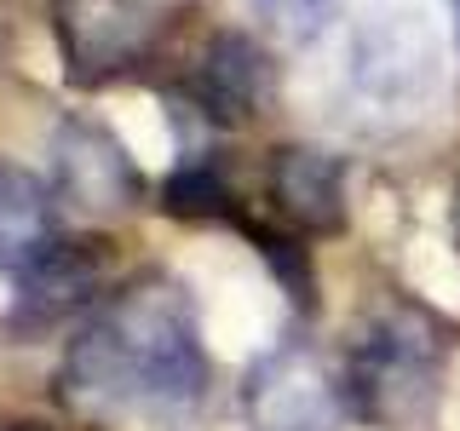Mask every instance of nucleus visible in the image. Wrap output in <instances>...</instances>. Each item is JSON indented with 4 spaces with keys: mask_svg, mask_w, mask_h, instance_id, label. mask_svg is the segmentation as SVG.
Listing matches in <instances>:
<instances>
[{
    "mask_svg": "<svg viewBox=\"0 0 460 431\" xmlns=\"http://www.w3.org/2000/svg\"><path fill=\"white\" fill-rule=\"evenodd\" d=\"M58 397L81 420H190L208 397V345L190 287L162 270L115 287L69 339Z\"/></svg>",
    "mask_w": 460,
    "mask_h": 431,
    "instance_id": "f257e3e1",
    "label": "nucleus"
},
{
    "mask_svg": "<svg viewBox=\"0 0 460 431\" xmlns=\"http://www.w3.org/2000/svg\"><path fill=\"white\" fill-rule=\"evenodd\" d=\"M351 414L374 426H414L443 391V334L420 311H380L351 334L340 356Z\"/></svg>",
    "mask_w": 460,
    "mask_h": 431,
    "instance_id": "f03ea898",
    "label": "nucleus"
},
{
    "mask_svg": "<svg viewBox=\"0 0 460 431\" xmlns=\"http://www.w3.org/2000/svg\"><path fill=\"white\" fill-rule=\"evenodd\" d=\"M438 92V40L414 12H374L345 47V104L374 127L414 121Z\"/></svg>",
    "mask_w": 460,
    "mask_h": 431,
    "instance_id": "7ed1b4c3",
    "label": "nucleus"
},
{
    "mask_svg": "<svg viewBox=\"0 0 460 431\" xmlns=\"http://www.w3.org/2000/svg\"><path fill=\"white\" fill-rule=\"evenodd\" d=\"M52 40L75 86H110L144 69L162 18L150 0H52Z\"/></svg>",
    "mask_w": 460,
    "mask_h": 431,
    "instance_id": "20e7f679",
    "label": "nucleus"
},
{
    "mask_svg": "<svg viewBox=\"0 0 460 431\" xmlns=\"http://www.w3.org/2000/svg\"><path fill=\"white\" fill-rule=\"evenodd\" d=\"M242 409L253 431H334L351 414L340 356H316L311 345H282L248 374Z\"/></svg>",
    "mask_w": 460,
    "mask_h": 431,
    "instance_id": "39448f33",
    "label": "nucleus"
},
{
    "mask_svg": "<svg viewBox=\"0 0 460 431\" xmlns=\"http://www.w3.org/2000/svg\"><path fill=\"white\" fill-rule=\"evenodd\" d=\"M52 190L81 213H127L144 196V172L104 121L69 115L52 133Z\"/></svg>",
    "mask_w": 460,
    "mask_h": 431,
    "instance_id": "423d86ee",
    "label": "nucleus"
},
{
    "mask_svg": "<svg viewBox=\"0 0 460 431\" xmlns=\"http://www.w3.org/2000/svg\"><path fill=\"white\" fill-rule=\"evenodd\" d=\"M270 201L299 230L334 236L345 224V162L334 150H316V144H288L270 162Z\"/></svg>",
    "mask_w": 460,
    "mask_h": 431,
    "instance_id": "0eeeda50",
    "label": "nucleus"
},
{
    "mask_svg": "<svg viewBox=\"0 0 460 431\" xmlns=\"http://www.w3.org/2000/svg\"><path fill=\"white\" fill-rule=\"evenodd\" d=\"M58 201L64 196L47 179H35L29 167L0 162V270L23 277L69 236L64 219H58Z\"/></svg>",
    "mask_w": 460,
    "mask_h": 431,
    "instance_id": "6e6552de",
    "label": "nucleus"
},
{
    "mask_svg": "<svg viewBox=\"0 0 460 431\" xmlns=\"http://www.w3.org/2000/svg\"><path fill=\"white\" fill-rule=\"evenodd\" d=\"M110 282V242H75L64 236L58 248L40 259L35 270H23V316L29 322H58L64 311H81L104 294Z\"/></svg>",
    "mask_w": 460,
    "mask_h": 431,
    "instance_id": "1a4fd4ad",
    "label": "nucleus"
},
{
    "mask_svg": "<svg viewBox=\"0 0 460 431\" xmlns=\"http://www.w3.org/2000/svg\"><path fill=\"white\" fill-rule=\"evenodd\" d=\"M270 86V69H265V52L253 47L248 35H213L208 52H201V75H196V92L201 104L225 121H242V115L259 110Z\"/></svg>",
    "mask_w": 460,
    "mask_h": 431,
    "instance_id": "9d476101",
    "label": "nucleus"
},
{
    "mask_svg": "<svg viewBox=\"0 0 460 431\" xmlns=\"http://www.w3.org/2000/svg\"><path fill=\"white\" fill-rule=\"evenodd\" d=\"M340 0H253V12L265 18V29L282 40V47H305V40L323 35V23L334 18Z\"/></svg>",
    "mask_w": 460,
    "mask_h": 431,
    "instance_id": "9b49d317",
    "label": "nucleus"
},
{
    "mask_svg": "<svg viewBox=\"0 0 460 431\" xmlns=\"http://www.w3.org/2000/svg\"><path fill=\"white\" fill-rule=\"evenodd\" d=\"M6 431H47V426H35V420H18V426H6Z\"/></svg>",
    "mask_w": 460,
    "mask_h": 431,
    "instance_id": "f8f14e48",
    "label": "nucleus"
},
{
    "mask_svg": "<svg viewBox=\"0 0 460 431\" xmlns=\"http://www.w3.org/2000/svg\"><path fill=\"white\" fill-rule=\"evenodd\" d=\"M455 23H460V0H455Z\"/></svg>",
    "mask_w": 460,
    "mask_h": 431,
    "instance_id": "ddd939ff",
    "label": "nucleus"
}]
</instances>
